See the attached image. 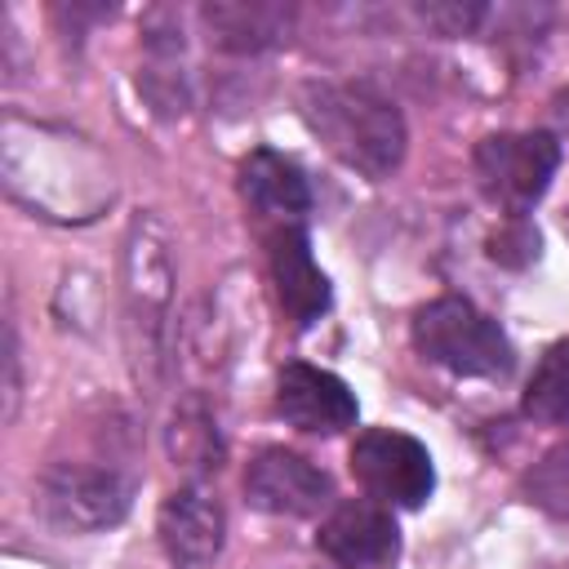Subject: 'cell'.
Segmentation results:
<instances>
[{"mask_svg": "<svg viewBox=\"0 0 569 569\" xmlns=\"http://www.w3.org/2000/svg\"><path fill=\"white\" fill-rule=\"evenodd\" d=\"M307 129L356 173L387 178L405 160V120L391 98L351 80H316L298 98Z\"/></svg>", "mask_w": 569, "mask_h": 569, "instance_id": "1", "label": "cell"}, {"mask_svg": "<svg viewBox=\"0 0 569 569\" xmlns=\"http://www.w3.org/2000/svg\"><path fill=\"white\" fill-rule=\"evenodd\" d=\"M418 351L458 378H502L511 369V342L467 298H436L413 316Z\"/></svg>", "mask_w": 569, "mask_h": 569, "instance_id": "2", "label": "cell"}, {"mask_svg": "<svg viewBox=\"0 0 569 569\" xmlns=\"http://www.w3.org/2000/svg\"><path fill=\"white\" fill-rule=\"evenodd\" d=\"M133 489L111 467L58 462L36 485V511L58 533H102L129 516Z\"/></svg>", "mask_w": 569, "mask_h": 569, "instance_id": "3", "label": "cell"}, {"mask_svg": "<svg viewBox=\"0 0 569 569\" xmlns=\"http://www.w3.org/2000/svg\"><path fill=\"white\" fill-rule=\"evenodd\" d=\"M560 169V142L551 133H493L476 147V178L480 191L507 209V213H525L542 200V191L551 187Z\"/></svg>", "mask_w": 569, "mask_h": 569, "instance_id": "4", "label": "cell"}, {"mask_svg": "<svg viewBox=\"0 0 569 569\" xmlns=\"http://www.w3.org/2000/svg\"><path fill=\"white\" fill-rule=\"evenodd\" d=\"M351 476L382 507H422L436 489V467L427 445L391 427H369L356 436Z\"/></svg>", "mask_w": 569, "mask_h": 569, "instance_id": "5", "label": "cell"}, {"mask_svg": "<svg viewBox=\"0 0 569 569\" xmlns=\"http://www.w3.org/2000/svg\"><path fill=\"white\" fill-rule=\"evenodd\" d=\"M244 498L267 516H316L329 507L333 485L311 458L267 445L244 467Z\"/></svg>", "mask_w": 569, "mask_h": 569, "instance_id": "6", "label": "cell"}, {"mask_svg": "<svg viewBox=\"0 0 569 569\" xmlns=\"http://www.w3.org/2000/svg\"><path fill=\"white\" fill-rule=\"evenodd\" d=\"M316 547L338 569H391L400 556V529L382 502H338L316 533Z\"/></svg>", "mask_w": 569, "mask_h": 569, "instance_id": "7", "label": "cell"}, {"mask_svg": "<svg viewBox=\"0 0 569 569\" xmlns=\"http://www.w3.org/2000/svg\"><path fill=\"white\" fill-rule=\"evenodd\" d=\"M156 533L164 556L178 569H209L222 551V533H227V516L222 502L200 489V485H182L173 489L160 511H156Z\"/></svg>", "mask_w": 569, "mask_h": 569, "instance_id": "8", "label": "cell"}, {"mask_svg": "<svg viewBox=\"0 0 569 569\" xmlns=\"http://www.w3.org/2000/svg\"><path fill=\"white\" fill-rule=\"evenodd\" d=\"M276 409L289 427L307 431V436H338L356 422V396L351 387L316 365H284L276 378Z\"/></svg>", "mask_w": 569, "mask_h": 569, "instance_id": "9", "label": "cell"}, {"mask_svg": "<svg viewBox=\"0 0 569 569\" xmlns=\"http://www.w3.org/2000/svg\"><path fill=\"white\" fill-rule=\"evenodd\" d=\"M271 280L284 316L298 329H311L329 311V280L311 258V240L302 227L271 231Z\"/></svg>", "mask_w": 569, "mask_h": 569, "instance_id": "10", "label": "cell"}, {"mask_svg": "<svg viewBox=\"0 0 569 569\" xmlns=\"http://www.w3.org/2000/svg\"><path fill=\"white\" fill-rule=\"evenodd\" d=\"M240 196H244V204L262 222H271V231L302 227V213L311 209V191H307L302 169L289 156L267 151V147L244 156V164H240Z\"/></svg>", "mask_w": 569, "mask_h": 569, "instance_id": "11", "label": "cell"}, {"mask_svg": "<svg viewBox=\"0 0 569 569\" xmlns=\"http://www.w3.org/2000/svg\"><path fill=\"white\" fill-rule=\"evenodd\" d=\"M204 22H209V31H213V40H218L222 49L253 53V49H267V44H276L280 36H289L293 13H289L284 4L227 0V4H209V9H204Z\"/></svg>", "mask_w": 569, "mask_h": 569, "instance_id": "12", "label": "cell"}, {"mask_svg": "<svg viewBox=\"0 0 569 569\" xmlns=\"http://www.w3.org/2000/svg\"><path fill=\"white\" fill-rule=\"evenodd\" d=\"M525 413L547 427L569 422V342H556L542 351V360L525 387Z\"/></svg>", "mask_w": 569, "mask_h": 569, "instance_id": "13", "label": "cell"}, {"mask_svg": "<svg viewBox=\"0 0 569 569\" xmlns=\"http://www.w3.org/2000/svg\"><path fill=\"white\" fill-rule=\"evenodd\" d=\"M525 489H529V502H538L547 516L569 520V445H556L551 453H542Z\"/></svg>", "mask_w": 569, "mask_h": 569, "instance_id": "14", "label": "cell"}, {"mask_svg": "<svg viewBox=\"0 0 569 569\" xmlns=\"http://www.w3.org/2000/svg\"><path fill=\"white\" fill-rule=\"evenodd\" d=\"M480 4H427L422 9V18L431 22V27H440L445 36H462V31H471L476 22H480Z\"/></svg>", "mask_w": 569, "mask_h": 569, "instance_id": "15", "label": "cell"}]
</instances>
